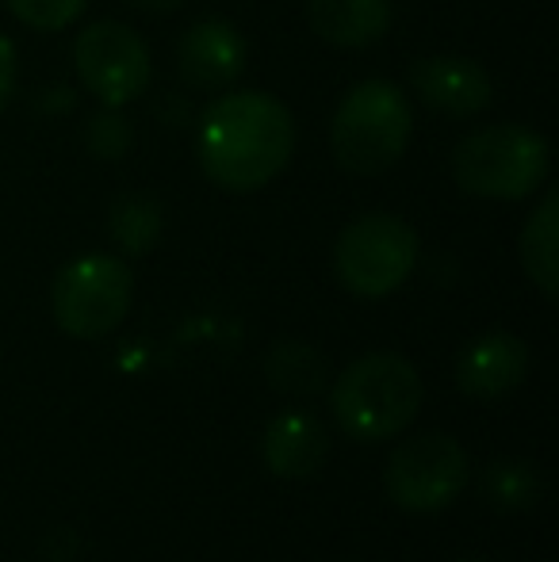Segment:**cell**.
Masks as SVG:
<instances>
[{"mask_svg":"<svg viewBox=\"0 0 559 562\" xmlns=\"http://www.w3.org/2000/svg\"><path fill=\"white\" fill-rule=\"evenodd\" d=\"M295 154V119L269 92H226L195 126L203 177L234 195L257 192L288 169Z\"/></svg>","mask_w":559,"mask_h":562,"instance_id":"cell-1","label":"cell"},{"mask_svg":"<svg viewBox=\"0 0 559 562\" xmlns=\"http://www.w3.org/2000/svg\"><path fill=\"white\" fill-rule=\"evenodd\" d=\"M334 417L357 440H391L422 409V375L399 352H368L342 371L329 394Z\"/></svg>","mask_w":559,"mask_h":562,"instance_id":"cell-2","label":"cell"},{"mask_svg":"<svg viewBox=\"0 0 559 562\" xmlns=\"http://www.w3.org/2000/svg\"><path fill=\"white\" fill-rule=\"evenodd\" d=\"M552 154L537 131L494 123L460 138L452 149V177L479 200H525L548 180Z\"/></svg>","mask_w":559,"mask_h":562,"instance_id":"cell-3","label":"cell"},{"mask_svg":"<svg viewBox=\"0 0 559 562\" xmlns=\"http://www.w3.org/2000/svg\"><path fill=\"white\" fill-rule=\"evenodd\" d=\"M411 100L391 81H360L337 104L334 115V157L345 172L376 177L406 154L411 142Z\"/></svg>","mask_w":559,"mask_h":562,"instance_id":"cell-4","label":"cell"},{"mask_svg":"<svg viewBox=\"0 0 559 562\" xmlns=\"http://www.w3.org/2000/svg\"><path fill=\"white\" fill-rule=\"evenodd\" d=\"M131 295H135V276L127 260L112 252H85L54 276V322L62 326V334L77 340H100L123 326Z\"/></svg>","mask_w":559,"mask_h":562,"instance_id":"cell-5","label":"cell"},{"mask_svg":"<svg viewBox=\"0 0 559 562\" xmlns=\"http://www.w3.org/2000/svg\"><path fill=\"white\" fill-rule=\"evenodd\" d=\"M418 265V234L406 218L372 211L353 218L334 245V272L353 295L388 299Z\"/></svg>","mask_w":559,"mask_h":562,"instance_id":"cell-6","label":"cell"},{"mask_svg":"<svg viewBox=\"0 0 559 562\" xmlns=\"http://www.w3.org/2000/svg\"><path fill=\"white\" fill-rule=\"evenodd\" d=\"M471 479L468 451L448 432H422L399 445L388 459V494L406 513H440L463 494Z\"/></svg>","mask_w":559,"mask_h":562,"instance_id":"cell-7","label":"cell"},{"mask_svg":"<svg viewBox=\"0 0 559 562\" xmlns=\"http://www.w3.org/2000/svg\"><path fill=\"white\" fill-rule=\"evenodd\" d=\"M74 66L81 85L104 108H127L149 89L154 58L138 31L127 23L100 20L85 27L74 43Z\"/></svg>","mask_w":559,"mask_h":562,"instance_id":"cell-8","label":"cell"},{"mask_svg":"<svg viewBox=\"0 0 559 562\" xmlns=\"http://www.w3.org/2000/svg\"><path fill=\"white\" fill-rule=\"evenodd\" d=\"M411 89L422 97L425 108L452 119L479 115L494 97L491 74L479 61L456 58V54H437L411 66Z\"/></svg>","mask_w":559,"mask_h":562,"instance_id":"cell-9","label":"cell"},{"mask_svg":"<svg viewBox=\"0 0 559 562\" xmlns=\"http://www.w3.org/2000/svg\"><path fill=\"white\" fill-rule=\"evenodd\" d=\"M249 46L242 31L226 20H203L180 35V77L195 89H226L246 74Z\"/></svg>","mask_w":559,"mask_h":562,"instance_id":"cell-10","label":"cell"},{"mask_svg":"<svg viewBox=\"0 0 559 562\" xmlns=\"http://www.w3.org/2000/svg\"><path fill=\"white\" fill-rule=\"evenodd\" d=\"M525 375H529V345L506 329L476 337L456 363V383L471 398H502L517 391Z\"/></svg>","mask_w":559,"mask_h":562,"instance_id":"cell-11","label":"cell"},{"mask_svg":"<svg viewBox=\"0 0 559 562\" xmlns=\"http://www.w3.org/2000/svg\"><path fill=\"white\" fill-rule=\"evenodd\" d=\"M265 463L280 479H311L329 456V437L322 422L306 409H288L265 429Z\"/></svg>","mask_w":559,"mask_h":562,"instance_id":"cell-12","label":"cell"},{"mask_svg":"<svg viewBox=\"0 0 559 562\" xmlns=\"http://www.w3.org/2000/svg\"><path fill=\"white\" fill-rule=\"evenodd\" d=\"M314 35L334 46H372L391 27V0H306Z\"/></svg>","mask_w":559,"mask_h":562,"instance_id":"cell-13","label":"cell"},{"mask_svg":"<svg viewBox=\"0 0 559 562\" xmlns=\"http://www.w3.org/2000/svg\"><path fill=\"white\" fill-rule=\"evenodd\" d=\"M522 265L525 276L540 288L545 299L559 295V195L548 192L540 207L522 229Z\"/></svg>","mask_w":559,"mask_h":562,"instance_id":"cell-14","label":"cell"},{"mask_svg":"<svg viewBox=\"0 0 559 562\" xmlns=\"http://www.w3.org/2000/svg\"><path fill=\"white\" fill-rule=\"evenodd\" d=\"M265 375L283 394H318L326 386V356L303 340H280L265 360Z\"/></svg>","mask_w":559,"mask_h":562,"instance_id":"cell-15","label":"cell"},{"mask_svg":"<svg viewBox=\"0 0 559 562\" xmlns=\"http://www.w3.org/2000/svg\"><path fill=\"white\" fill-rule=\"evenodd\" d=\"M165 226L161 203L149 195H120L108 211V234L127 257H142L157 245Z\"/></svg>","mask_w":559,"mask_h":562,"instance_id":"cell-16","label":"cell"},{"mask_svg":"<svg viewBox=\"0 0 559 562\" xmlns=\"http://www.w3.org/2000/svg\"><path fill=\"white\" fill-rule=\"evenodd\" d=\"M483 490L491 497V505H499L506 513L533 509L540 497V474L529 463H499L487 471Z\"/></svg>","mask_w":559,"mask_h":562,"instance_id":"cell-17","label":"cell"},{"mask_svg":"<svg viewBox=\"0 0 559 562\" xmlns=\"http://www.w3.org/2000/svg\"><path fill=\"white\" fill-rule=\"evenodd\" d=\"M8 8L35 31H66L85 12V0H8Z\"/></svg>","mask_w":559,"mask_h":562,"instance_id":"cell-18","label":"cell"},{"mask_svg":"<svg viewBox=\"0 0 559 562\" xmlns=\"http://www.w3.org/2000/svg\"><path fill=\"white\" fill-rule=\"evenodd\" d=\"M131 146V126L123 123L120 108H108L104 115H97L89 123V149L104 161H120Z\"/></svg>","mask_w":559,"mask_h":562,"instance_id":"cell-19","label":"cell"},{"mask_svg":"<svg viewBox=\"0 0 559 562\" xmlns=\"http://www.w3.org/2000/svg\"><path fill=\"white\" fill-rule=\"evenodd\" d=\"M15 97V43L0 35V112L12 104Z\"/></svg>","mask_w":559,"mask_h":562,"instance_id":"cell-20","label":"cell"},{"mask_svg":"<svg viewBox=\"0 0 559 562\" xmlns=\"http://www.w3.org/2000/svg\"><path fill=\"white\" fill-rule=\"evenodd\" d=\"M131 4L146 8V12H172V8H180L185 0H131Z\"/></svg>","mask_w":559,"mask_h":562,"instance_id":"cell-21","label":"cell"},{"mask_svg":"<svg viewBox=\"0 0 559 562\" xmlns=\"http://www.w3.org/2000/svg\"><path fill=\"white\" fill-rule=\"evenodd\" d=\"M460 562H483V559H460Z\"/></svg>","mask_w":559,"mask_h":562,"instance_id":"cell-22","label":"cell"}]
</instances>
